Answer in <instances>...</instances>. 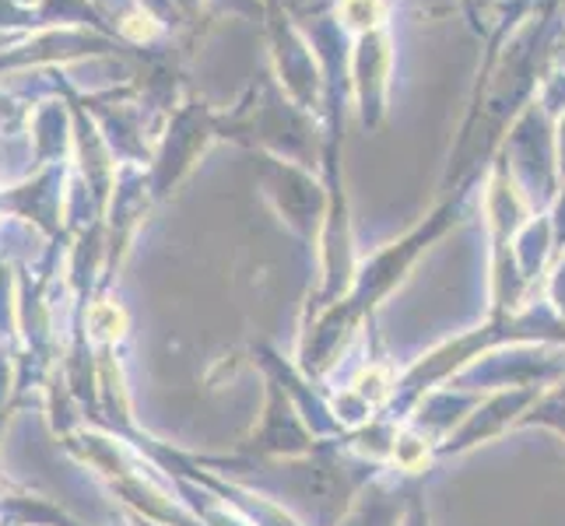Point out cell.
<instances>
[{
  "label": "cell",
  "mask_w": 565,
  "mask_h": 526,
  "mask_svg": "<svg viewBox=\"0 0 565 526\" xmlns=\"http://www.w3.org/2000/svg\"><path fill=\"white\" fill-rule=\"evenodd\" d=\"M383 18L380 0H341V22L352 32H369Z\"/></svg>",
  "instance_id": "cell-1"
}]
</instances>
